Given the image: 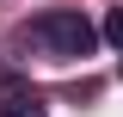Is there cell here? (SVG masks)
<instances>
[{
    "instance_id": "1",
    "label": "cell",
    "mask_w": 123,
    "mask_h": 117,
    "mask_svg": "<svg viewBox=\"0 0 123 117\" xmlns=\"http://www.w3.org/2000/svg\"><path fill=\"white\" fill-rule=\"evenodd\" d=\"M25 43L49 49L55 62H80V56H92V43H98V31L86 25V13H43V19H31Z\"/></svg>"
},
{
    "instance_id": "2",
    "label": "cell",
    "mask_w": 123,
    "mask_h": 117,
    "mask_svg": "<svg viewBox=\"0 0 123 117\" xmlns=\"http://www.w3.org/2000/svg\"><path fill=\"white\" fill-rule=\"evenodd\" d=\"M0 117H49V111L25 80H0Z\"/></svg>"
},
{
    "instance_id": "3",
    "label": "cell",
    "mask_w": 123,
    "mask_h": 117,
    "mask_svg": "<svg viewBox=\"0 0 123 117\" xmlns=\"http://www.w3.org/2000/svg\"><path fill=\"white\" fill-rule=\"evenodd\" d=\"M105 37L123 49V6H111V19H105Z\"/></svg>"
}]
</instances>
